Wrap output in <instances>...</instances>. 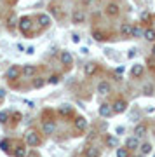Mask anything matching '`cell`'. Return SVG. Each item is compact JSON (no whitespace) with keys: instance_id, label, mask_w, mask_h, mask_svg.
Wrapping results in <instances>:
<instances>
[{"instance_id":"6da1fadb","label":"cell","mask_w":155,"mask_h":157,"mask_svg":"<svg viewBox=\"0 0 155 157\" xmlns=\"http://www.w3.org/2000/svg\"><path fill=\"white\" fill-rule=\"evenodd\" d=\"M17 28L21 30L23 35H30L32 33V28H33V23H32V17L30 16H23L21 19H19V23H17Z\"/></svg>"},{"instance_id":"7a4b0ae2","label":"cell","mask_w":155,"mask_h":157,"mask_svg":"<svg viewBox=\"0 0 155 157\" xmlns=\"http://www.w3.org/2000/svg\"><path fill=\"white\" fill-rule=\"evenodd\" d=\"M25 140H26V145L28 147H39L40 145V135H39V133H35V131L26 133Z\"/></svg>"},{"instance_id":"3957f363","label":"cell","mask_w":155,"mask_h":157,"mask_svg":"<svg viewBox=\"0 0 155 157\" xmlns=\"http://www.w3.org/2000/svg\"><path fill=\"white\" fill-rule=\"evenodd\" d=\"M73 126H75V129H77L78 133H84V131L87 129L89 122L84 115H78V117H75V121H73Z\"/></svg>"},{"instance_id":"277c9868","label":"cell","mask_w":155,"mask_h":157,"mask_svg":"<svg viewBox=\"0 0 155 157\" xmlns=\"http://www.w3.org/2000/svg\"><path fill=\"white\" fill-rule=\"evenodd\" d=\"M59 61H61V65H63V67H72V65H73V56H72V52H70V51H61Z\"/></svg>"},{"instance_id":"5b68a950","label":"cell","mask_w":155,"mask_h":157,"mask_svg":"<svg viewBox=\"0 0 155 157\" xmlns=\"http://www.w3.org/2000/svg\"><path fill=\"white\" fill-rule=\"evenodd\" d=\"M37 72H39V68L35 67V65H25V67L21 68V75H25L26 78H32L37 75Z\"/></svg>"},{"instance_id":"8992f818","label":"cell","mask_w":155,"mask_h":157,"mask_svg":"<svg viewBox=\"0 0 155 157\" xmlns=\"http://www.w3.org/2000/svg\"><path fill=\"white\" fill-rule=\"evenodd\" d=\"M6 77L7 78H12V80H16V78L21 77V68L17 67V65H12V67L7 68V72H6Z\"/></svg>"},{"instance_id":"52a82bcc","label":"cell","mask_w":155,"mask_h":157,"mask_svg":"<svg viewBox=\"0 0 155 157\" xmlns=\"http://www.w3.org/2000/svg\"><path fill=\"white\" fill-rule=\"evenodd\" d=\"M96 72H98V63L89 61V63L84 65V75H85V77H93Z\"/></svg>"},{"instance_id":"ba28073f","label":"cell","mask_w":155,"mask_h":157,"mask_svg":"<svg viewBox=\"0 0 155 157\" xmlns=\"http://www.w3.org/2000/svg\"><path fill=\"white\" fill-rule=\"evenodd\" d=\"M112 108H113V113H124L126 110H127V101L126 100H117L113 105H112Z\"/></svg>"},{"instance_id":"9c48e42d","label":"cell","mask_w":155,"mask_h":157,"mask_svg":"<svg viewBox=\"0 0 155 157\" xmlns=\"http://www.w3.org/2000/svg\"><path fill=\"white\" fill-rule=\"evenodd\" d=\"M56 131V122L54 121H44V122H42V133H44V135H52V133H54Z\"/></svg>"},{"instance_id":"30bf717a","label":"cell","mask_w":155,"mask_h":157,"mask_svg":"<svg viewBox=\"0 0 155 157\" xmlns=\"http://www.w3.org/2000/svg\"><path fill=\"white\" fill-rule=\"evenodd\" d=\"M120 35L124 37V39H131V35H133V25L122 23L120 25Z\"/></svg>"},{"instance_id":"8fae6325","label":"cell","mask_w":155,"mask_h":157,"mask_svg":"<svg viewBox=\"0 0 155 157\" xmlns=\"http://www.w3.org/2000/svg\"><path fill=\"white\" fill-rule=\"evenodd\" d=\"M37 19H39V23H40V26H42V28H49L51 23H52V21H51V16H49V14H45V12H40Z\"/></svg>"},{"instance_id":"7c38bea8","label":"cell","mask_w":155,"mask_h":157,"mask_svg":"<svg viewBox=\"0 0 155 157\" xmlns=\"http://www.w3.org/2000/svg\"><path fill=\"white\" fill-rule=\"evenodd\" d=\"M126 148H127V150H138L139 148V140L136 138V136L127 138V140H126Z\"/></svg>"},{"instance_id":"4fadbf2b","label":"cell","mask_w":155,"mask_h":157,"mask_svg":"<svg viewBox=\"0 0 155 157\" xmlns=\"http://www.w3.org/2000/svg\"><path fill=\"white\" fill-rule=\"evenodd\" d=\"M110 89H112V87H110V84H108L106 80H101L100 84H98V89H96V91H98V94L106 96L108 93H110Z\"/></svg>"},{"instance_id":"5bb4252c","label":"cell","mask_w":155,"mask_h":157,"mask_svg":"<svg viewBox=\"0 0 155 157\" xmlns=\"http://www.w3.org/2000/svg\"><path fill=\"white\" fill-rule=\"evenodd\" d=\"M119 12H120V7L117 6L115 2H110V4L106 6V14H108V16H119Z\"/></svg>"},{"instance_id":"9a60e30c","label":"cell","mask_w":155,"mask_h":157,"mask_svg":"<svg viewBox=\"0 0 155 157\" xmlns=\"http://www.w3.org/2000/svg\"><path fill=\"white\" fill-rule=\"evenodd\" d=\"M85 21V14H84L82 11H75L72 16V23L73 25H82V23Z\"/></svg>"},{"instance_id":"2e32d148","label":"cell","mask_w":155,"mask_h":157,"mask_svg":"<svg viewBox=\"0 0 155 157\" xmlns=\"http://www.w3.org/2000/svg\"><path fill=\"white\" fill-rule=\"evenodd\" d=\"M143 73H145V67L141 65V63L133 65V68H131V75H133V77H141Z\"/></svg>"},{"instance_id":"e0dca14e","label":"cell","mask_w":155,"mask_h":157,"mask_svg":"<svg viewBox=\"0 0 155 157\" xmlns=\"http://www.w3.org/2000/svg\"><path fill=\"white\" fill-rule=\"evenodd\" d=\"M112 113H113V108H112V105H108V103H103L100 107V115L101 117H110Z\"/></svg>"},{"instance_id":"ac0fdd59","label":"cell","mask_w":155,"mask_h":157,"mask_svg":"<svg viewBox=\"0 0 155 157\" xmlns=\"http://www.w3.org/2000/svg\"><path fill=\"white\" fill-rule=\"evenodd\" d=\"M146 131H148V128H146V124H138L136 128H134V135H136V138H141V136L146 135Z\"/></svg>"},{"instance_id":"d6986e66","label":"cell","mask_w":155,"mask_h":157,"mask_svg":"<svg viewBox=\"0 0 155 157\" xmlns=\"http://www.w3.org/2000/svg\"><path fill=\"white\" fill-rule=\"evenodd\" d=\"M58 112H59V115H63V117H68V115H72V113H73V107L65 103V105H61V107H59Z\"/></svg>"},{"instance_id":"ffe728a7","label":"cell","mask_w":155,"mask_h":157,"mask_svg":"<svg viewBox=\"0 0 155 157\" xmlns=\"http://www.w3.org/2000/svg\"><path fill=\"white\" fill-rule=\"evenodd\" d=\"M17 23H19V19H17L14 14H9V17H7V28H9V30H16L17 28Z\"/></svg>"},{"instance_id":"44dd1931","label":"cell","mask_w":155,"mask_h":157,"mask_svg":"<svg viewBox=\"0 0 155 157\" xmlns=\"http://www.w3.org/2000/svg\"><path fill=\"white\" fill-rule=\"evenodd\" d=\"M49 12L54 17H58V19L61 17V9H59V6H58V4H54V2H51V4H49Z\"/></svg>"},{"instance_id":"7402d4cb","label":"cell","mask_w":155,"mask_h":157,"mask_svg":"<svg viewBox=\"0 0 155 157\" xmlns=\"http://www.w3.org/2000/svg\"><path fill=\"white\" fill-rule=\"evenodd\" d=\"M106 145L108 147H112V148H115V147H119V138H117L115 135H108L106 136Z\"/></svg>"},{"instance_id":"603a6c76","label":"cell","mask_w":155,"mask_h":157,"mask_svg":"<svg viewBox=\"0 0 155 157\" xmlns=\"http://www.w3.org/2000/svg\"><path fill=\"white\" fill-rule=\"evenodd\" d=\"M143 39L148 40V42H153V40H155V30L153 28H145Z\"/></svg>"},{"instance_id":"cb8c5ba5","label":"cell","mask_w":155,"mask_h":157,"mask_svg":"<svg viewBox=\"0 0 155 157\" xmlns=\"http://www.w3.org/2000/svg\"><path fill=\"white\" fill-rule=\"evenodd\" d=\"M152 148H153V147H152V143H148V141L139 145V152H141V155H148L150 152H152Z\"/></svg>"},{"instance_id":"d4e9b609","label":"cell","mask_w":155,"mask_h":157,"mask_svg":"<svg viewBox=\"0 0 155 157\" xmlns=\"http://www.w3.org/2000/svg\"><path fill=\"white\" fill-rule=\"evenodd\" d=\"M85 157H100V150L96 147H87L85 148Z\"/></svg>"},{"instance_id":"484cf974","label":"cell","mask_w":155,"mask_h":157,"mask_svg":"<svg viewBox=\"0 0 155 157\" xmlns=\"http://www.w3.org/2000/svg\"><path fill=\"white\" fill-rule=\"evenodd\" d=\"M143 33H145V30L136 25V26H133V35H131V37H133V39H138V37H143Z\"/></svg>"},{"instance_id":"4316f807","label":"cell","mask_w":155,"mask_h":157,"mask_svg":"<svg viewBox=\"0 0 155 157\" xmlns=\"http://www.w3.org/2000/svg\"><path fill=\"white\" fill-rule=\"evenodd\" d=\"M47 84V80H45V78H33V87L35 89H42V87H44V86Z\"/></svg>"},{"instance_id":"83f0119b","label":"cell","mask_w":155,"mask_h":157,"mask_svg":"<svg viewBox=\"0 0 155 157\" xmlns=\"http://www.w3.org/2000/svg\"><path fill=\"white\" fill-rule=\"evenodd\" d=\"M59 80H61L59 75H51V77L47 78V84H51V86H58V84H59Z\"/></svg>"},{"instance_id":"f1b7e54d","label":"cell","mask_w":155,"mask_h":157,"mask_svg":"<svg viewBox=\"0 0 155 157\" xmlns=\"http://www.w3.org/2000/svg\"><path fill=\"white\" fill-rule=\"evenodd\" d=\"M14 157H26V148L25 147H17L14 150Z\"/></svg>"},{"instance_id":"f546056e","label":"cell","mask_w":155,"mask_h":157,"mask_svg":"<svg viewBox=\"0 0 155 157\" xmlns=\"http://www.w3.org/2000/svg\"><path fill=\"white\" fill-rule=\"evenodd\" d=\"M7 121H9V112L7 110H2L0 112V124H6Z\"/></svg>"},{"instance_id":"4dcf8cb0","label":"cell","mask_w":155,"mask_h":157,"mask_svg":"<svg viewBox=\"0 0 155 157\" xmlns=\"http://www.w3.org/2000/svg\"><path fill=\"white\" fill-rule=\"evenodd\" d=\"M93 37H94V40H98V42H103V40L106 39V35L101 33V32H94V33H93Z\"/></svg>"},{"instance_id":"1f68e13d","label":"cell","mask_w":155,"mask_h":157,"mask_svg":"<svg viewBox=\"0 0 155 157\" xmlns=\"http://www.w3.org/2000/svg\"><path fill=\"white\" fill-rule=\"evenodd\" d=\"M117 157H129L127 148H117Z\"/></svg>"},{"instance_id":"d6a6232c","label":"cell","mask_w":155,"mask_h":157,"mask_svg":"<svg viewBox=\"0 0 155 157\" xmlns=\"http://www.w3.org/2000/svg\"><path fill=\"white\" fill-rule=\"evenodd\" d=\"M136 54H138V49H136V47H131V49H129V52H127V58H131V59H133V58H136Z\"/></svg>"},{"instance_id":"836d02e7","label":"cell","mask_w":155,"mask_h":157,"mask_svg":"<svg viewBox=\"0 0 155 157\" xmlns=\"http://www.w3.org/2000/svg\"><path fill=\"white\" fill-rule=\"evenodd\" d=\"M7 147H9V140H2V141H0V148H2V150L9 152V148H7Z\"/></svg>"},{"instance_id":"e575fe53","label":"cell","mask_w":155,"mask_h":157,"mask_svg":"<svg viewBox=\"0 0 155 157\" xmlns=\"http://www.w3.org/2000/svg\"><path fill=\"white\" fill-rule=\"evenodd\" d=\"M150 17H152V14H150V12H143V14H141V21L146 23V21H150Z\"/></svg>"},{"instance_id":"d590c367","label":"cell","mask_w":155,"mask_h":157,"mask_svg":"<svg viewBox=\"0 0 155 157\" xmlns=\"http://www.w3.org/2000/svg\"><path fill=\"white\" fill-rule=\"evenodd\" d=\"M145 94H152V91H153V86H145Z\"/></svg>"},{"instance_id":"8d00e7d4","label":"cell","mask_w":155,"mask_h":157,"mask_svg":"<svg viewBox=\"0 0 155 157\" xmlns=\"http://www.w3.org/2000/svg\"><path fill=\"white\" fill-rule=\"evenodd\" d=\"M25 52L32 56V54H35V47H33V45H30V47H26V51H25Z\"/></svg>"},{"instance_id":"74e56055","label":"cell","mask_w":155,"mask_h":157,"mask_svg":"<svg viewBox=\"0 0 155 157\" xmlns=\"http://www.w3.org/2000/svg\"><path fill=\"white\" fill-rule=\"evenodd\" d=\"M72 40L75 42V44H78V42H80V35H78V33H73V35H72Z\"/></svg>"},{"instance_id":"f35d334b","label":"cell","mask_w":155,"mask_h":157,"mask_svg":"<svg viewBox=\"0 0 155 157\" xmlns=\"http://www.w3.org/2000/svg\"><path fill=\"white\" fill-rule=\"evenodd\" d=\"M80 54L87 56V54H89V47H80Z\"/></svg>"},{"instance_id":"ab89813d","label":"cell","mask_w":155,"mask_h":157,"mask_svg":"<svg viewBox=\"0 0 155 157\" xmlns=\"http://www.w3.org/2000/svg\"><path fill=\"white\" fill-rule=\"evenodd\" d=\"M124 131H126V129L122 128V126H117V129H115V133H117V135H122Z\"/></svg>"},{"instance_id":"60d3db41","label":"cell","mask_w":155,"mask_h":157,"mask_svg":"<svg viewBox=\"0 0 155 157\" xmlns=\"http://www.w3.org/2000/svg\"><path fill=\"white\" fill-rule=\"evenodd\" d=\"M93 4V0H82V6H91Z\"/></svg>"},{"instance_id":"b9f144b4","label":"cell","mask_w":155,"mask_h":157,"mask_svg":"<svg viewBox=\"0 0 155 157\" xmlns=\"http://www.w3.org/2000/svg\"><path fill=\"white\" fill-rule=\"evenodd\" d=\"M4 98H6V91L0 89V100H4Z\"/></svg>"},{"instance_id":"7bdbcfd3","label":"cell","mask_w":155,"mask_h":157,"mask_svg":"<svg viewBox=\"0 0 155 157\" xmlns=\"http://www.w3.org/2000/svg\"><path fill=\"white\" fill-rule=\"evenodd\" d=\"M152 56H153V58H155V44H153V45H152Z\"/></svg>"},{"instance_id":"ee69618b","label":"cell","mask_w":155,"mask_h":157,"mask_svg":"<svg viewBox=\"0 0 155 157\" xmlns=\"http://www.w3.org/2000/svg\"><path fill=\"white\" fill-rule=\"evenodd\" d=\"M117 2H120V0H117Z\"/></svg>"},{"instance_id":"f6af8a7d","label":"cell","mask_w":155,"mask_h":157,"mask_svg":"<svg viewBox=\"0 0 155 157\" xmlns=\"http://www.w3.org/2000/svg\"><path fill=\"white\" fill-rule=\"evenodd\" d=\"M153 157H155V154H153Z\"/></svg>"}]
</instances>
